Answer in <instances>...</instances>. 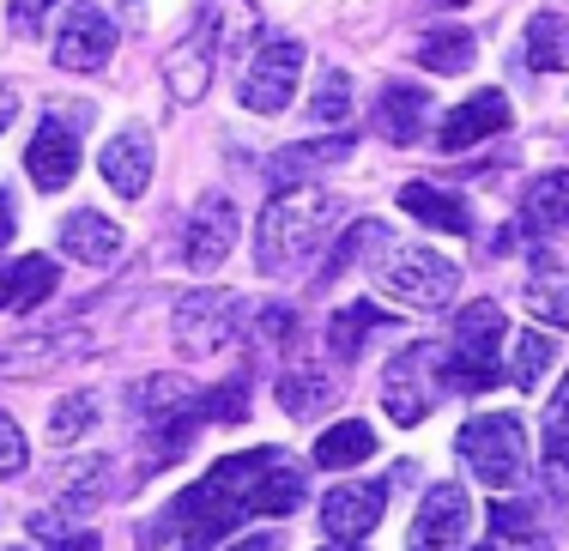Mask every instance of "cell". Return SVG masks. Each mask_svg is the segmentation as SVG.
<instances>
[{"label":"cell","mask_w":569,"mask_h":551,"mask_svg":"<svg viewBox=\"0 0 569 551\" xmlns=\"http://www.w3.org/2000/svg\"><path fill=\"white\" fill-rule=\"evenodd\" d=\"M284 461L279 449H249V454H224L212 473H200L176 503L158 515V528L140 533V551H152L158 540H182V545H200L207 551L212 540H224L242 515H249V497L267 473Z\"/></svg>","instance_id":"cell-1"},{"label":"cell","mask_w":569,"mask_h":551,"mask_svg":"<svg viewBox=\"0 0 569 551\" xmlns=\"http://www.w3.org/2000/svg\"><path fill=\"white\" fill-rule=\"evenodd\" d=\"M249 321H254V340L261 345H291L297 309L291 303H261V309H249Z\"/></svg>","instance_id":"cell-41"},{"label":"cell","mask_w":569,"mask_h":551,"mask_svg":"<svg viewBox=\"0 0 569 551\" xmlns=\"http://www.w3.org/2000/svg\"><path fill=\"white\" fill-rule=\"evenodd\" d=\"M249 37H254V7H242V0H200L188 37L164 56L170 98L176 103H200L207 86H212V67H219L224 56H237Z\"/></svg>","instance_id":"cell-2"},{"label":"cell","mask_w":569,"mask_h":551,"mask_svg":"<svg viewBox=\"0 0 569 551\" xmlns=\"http://www.w3.org/2000/svg\"><path fill=\"white\" fill-rule=\"evenodd\" d=\"M24 528H31V540H43L49 551H103V545H98V533H91V528H67L56 509H37V515L24 521Z\"/></svg>","instance_id":"cell-38"},{"label":"cell","mask_w":569,"mask_h":551,"mask_svg":"<svg viewBox=\"0 0 569 551\" xmlns=\"http://www.w3.org/2000/svg\"><path fill=\"white\" fill-rule=\"evenodd\" d=\"M61 254H73V261H86V267H110L121 254V224L103 219V212H91V207L67 212L61 219Z\"/></svg>","instance_id":"cell-23"},{"label":"cell","mask_w":569,"mask_h":551,"mask_svg":"<svg viewBox=\"0 0 569 551\" xmlns=\"http://www.w3.org/2000/svg\"><path fill=\"white\" fill-rule=\"evenodd\" d=\"M376 328H388V315H382L376 303H346V309H333V321H328V352L340 358V364H351Z\"/></svg>","instance_id":"cell-29"},{"label":"cell","mask_w":569,"mask_h":551,"mask_svg":"<svg viewBox=\"0 0 569 551\" xmlns=\"http://www.w3.org/2000/svg\"><path fill=\"white\" fill-rule=\"evenodd\" d=\"M273 394H279V407L291 412V419H316V412H328V407H333V394H340V382H333L328 370L303 364V370H284Z\"/></svg>","instance_id":"cell-25"},{"label":"cell","mask_w":569,"mask_h":551,"mask_svg":"<svg viewBox=\"0 0 569 551\" xmlns=\"http://www.w3.org/2000/svg\"><path fill=\"white\" fill-rule=\"evenodd\" d=\"M12 237H19V219H12V200L0 194V243H12Z\"/></svg>","instance_id":"cell-45"},{"label":"cell","mask_w":569,"mask_h":551,"mask_svg":"<svg viewBox=\"0 0 569 551\" xmlns=\"http://www.w3.org/2000/svg\"><path fill=\"white\" fill-rule=\"evenodd\" d=\"M24 170H31V182L43 188V194H56V188L73 182L79 177V140H73V128L49 116V122L31 133V146H24Z\"/></svg>","instance_id":"cell-17"},{"label":"cell","mask_w":569,"mask_h":551,"mask_svg":"<svg viewBox=\"0 0 569 551\" xmlns=\"http://www.w3.org/2000/svg\"><path fill=\"white\" fill-rule=\"evenodd\" d=\"M303 491H309V479L297 473V461H279L273 473L254 485V497H249V515H267V521H284L297 503H303Z\"/></svg>","instance_id":"cell-32"},{"label":"cell","mask_w":569,"mask_h":551,"mask_svg":"<svg viewBox=\"0 0 569 551\" xmlns=\"http://www.w3.org/2000/svg\"><path fill=\"white\" fill-rule=\"evenodd\" d=\"M12 116H19V98H12V91H0V133H7Z\"/></svg>","instance_id":"cell-46"},{"label":"cell","mask_w":569,"mask_h":551,"mask_svg":"<svg viewBox=\"0 0 569 551\" xmlns=\"http://www.w3.org/2000/svg\"><path fill=\"white\" fill-rule=\"evenodd\" d=\"M333 219H340V200L321 182L279 188L261 212V231H254V261H261V273H297L309 254L328 243Z\"/></svg>","instance_id":"cell-3"},{"label":"cell","mask_w":569,"mask_h":551,"mask_svg":"<svg viewBox=\"0 0 569 551\" xmlns=\"http://www.w3.org/2000/svg\"><path fill=\"white\" fill-rule=\"evenodd\" d=\"M376 128H382L395 146L425 140V128H430V86H406V79L382 86V98H376Z\"/></svg>","instance_id":"cell-20"},{"label":"cell","mask_w":569,"mask_h":551,"mask_svg":"<svg viewBox=\"0 0 569 551\" xmlns=\"http://www.w3.org/2000/svg\"><path fill=\"white\" fill-rule=\"evenodd\" d=\"M321 551H363V545H351V540H328Z\"/></svg>","instance_id":"cell-48"},{"label":"cell","mask_w":569,"mask_h":551,"mask_svg":"<svg viewBox=\"0 0 569 551\" xmlns=\"http://www.w3.org/2000/svg\"><path fill=\"white\" fill-rule=\"evenodd\" d=\"M98 424V394H61L56 412H49V437L56 442H79Z\"/></svg>","instance_id":"cell-39"},{"label":"cell","mask_w":569,"mask_h":551,"mask_svg":"<svg viewBox=\"0 0 569 551\" xmlns=\"http://www.w3.org/2000/svg\"><path fill=\"white\" fill-rule=\"evenodd\" d=\"M388 479H351V485H333L321 497V528H328V540H351L358 545L363 533L382 528V509H388Z\"/></svg>","instance_id":"cell-13"},{"label":"cell","mask_w":569,"mask_h":551,"mask_svg":"<svg viewBox=\"0 0 569 551\" xmlns=\"http://www.w3.org/2000/svg\"><path fill=\"white\" fill-rule=\"evenodd\" d=\"M491 545L497 551H551L546 528L527 503H491Z\"/></svg>","instance_id":"cell-31"},{"label":"cell","mask_w":569,"mask_h":551,"mask_svg":"<svg viewBox=\"0 0 569 551\" xmlns=\"http://www.w3.org/2000/svg\"><path fill=\"white\" fill-rule=\"evenodd\" d=\"M521 224H527V237H533V249L539 243H558V237L569 231V177H533L527 182V200H521Z\"/></svg>","instance_id":"cell-22"},{"label":"cell","mask_w":569,"mask_h":551,"mask_svg":"<svg viewBox=\"0 0 569 551\" xmlns=\"http://www.w3.org/2000/svg\"><path fill=\"white\" fill-rule=\"evenodd\" d=\"M400 207L412 212L418 224H430V231L472 237V207L455 194V188H442V182H406L400 188Z\"/></svg>","instance_id":"cell-24"},{"label":"cell","mask_w":569,"mask_h":551,"mask_svg":"<svg viewBox=\"0 0 569 551\" xmlns=\"http://www.w3.org/2000/svg\"><path fill=\"white\" fill-rule=\"evenodd\" d=\"M24 461H31V449H24V430L0 412V479H19Z\"/></svg>","instance_id":"cell-42"},{"label":"cell","mask_w":569,"mask_h":551,"mask_svg":"<svg viewBox=\"0 0 569 551\" xmlns=\"http://www.w3.org/2000/svg\"><path fill=\"white\" fill-rule=\"evenodd\" d=\"M297 79H303V43L297 37H267L261 56L249 61V73L237 79V103L254 116H279L297 98Z\"/></svg>","instance_id":"cell-8"},{"label":"cell","mask_w":569,"mask_h":551,"mask_svg":"<svg viewBox=\"0 0 569 551\" xmlns=\"http://www.w3.org/2000/svg\"><path fill=\"white\" fill-rule=\"evenodd\" d=\"M182 551H200V545H182Z\"/></svg>","instance_id":"cell-50"},{"label":"cell","mask_w":569,"mask_h":551,"mask_svg":"<svg viewBox=\"0 0 569 551\" xmlns=\"http://www.w3.org/2000/svg\"><path fill=\"white\" fill-rule=\"evenodd\" d=\"M188 412H194V424H237V419H249V382L230 375V382H219V388H200V394L188 400Z\"/></svg>","instance_id":"cell-36"},{"label":"cell","mask_w":569,"mask_h":551,"mask_svg":"<svg viewBox=\"0 0 569 551\" xmlns=\"http://www.w3.org/2000/svg\"><path fill=\"white\" fill-rule=\"evenodd\" d=\"M188 400H194L188 375H146L140 388H128V407H133V419H140V430L158 424V419H176Z\"/></svg>","instance_id":"cell-27"},{"label":"cell","mask_w":569,"mask_h":551,"mask_svg":"<svg viewBox=\"0 0 569 551\" xmlns=\"http://www.w3.org/2000/svg\"><path fill=\"white\" fill-rule=\"evenodd\" d=\"M370 454H376V430L363 419H340L333 430H321V437H316V467H333V473L363 467Z\"/></svg>","instance_id":"cell-26"},{"label":"cell","mask_w":569,"mask_h":551,"mask_svg":"<svg viewBox=\"0 0 569 551\" xmlns=\"http://www.w3.org/2000/svg\"><path fill=\"white\" fill-rule=\"evenodd\" d=\"M437 352H430L425 340L418 345H400L395 358H388V370H382V412L395 424H418L430 407H437Z\"/></svg>","instance_id":"cell-9"},{"label":"cell","mask_w":569,"mask_h":551,"mask_svg":"<svg viewBox=\"0 0 569 551\" xmlns=\"http://www.w3.org/2000/svg\"><path fill=\"white\" fill-rule=\"evenodd\" d=\"M479 551H497V545H491V540H485V545H479Z\"/></svg>","instance_id":"cell-49"},{"label":"cell","mask_w":569,"mask_h":551,"mask_svg":"<svg viewBox=\"0 0 569 551\" xmlns=\"http://www.w3.org/2000/svg\"><path fill=\"white\" fill-rule=\"evenodd\" d=\"M551 364H558V340H551V333H533V328H527L521 340H515V358H509L503 375H509L515 388H521V394H533V388L546 382Z\"/></svg>","instance_id":"cell-35"},{"label":"cell","mask_w":569,"mask_h":551,"mask_svg":"<svg viewBox=\"0 0 569 551\" xmlns=\"http://www.w3.org/2000/svg\"><path fill=\"white\" fill-rule=\"evenodd\" d=\"M418 61L430 67V73H467L472 61H479V37L449 24V31H430L425 43H418Z\"/></svg>","instance_id":"cell-34"},{"label":"cell","mask_w":569,"mask_h":551,"mask_svg":"<svg viewBox=\"0 0 569 551\" xmlns=\"http://www.w3.org/2000/svg\"><path fill=\"white\" fill-rule=\"evenodd\" d=\"M376 243H388V224H376V219H358V224H351V231L340 237V249H333L328 261H321V285H333V279H340L346 267L358 261L363 249H376Z\"/></svg>","instance_id":"cell-37"},{"label":"cell","mask_w":569,"mask_h":551,"mask_svg":"<svg viewBox=\"0 0 569 551\" xmlns=\"http://www.w3.org/2000/svg\"><path fill=\"white\" fill-rule=\"evenodd\" d=\"M56 7V0H12V31L19 37H31L37 24H43V12Z\"/></svg>","instance_id":"cell-43"},{"label":"cell","mask_w":569,"mask_h":551,"mask_svg":"<svg viewBox=\"0 0 569 551\" xmlns=\"http://www.w3.org/2000/svg\"><path fill=\"white\" fill-rule=\"evenodd\" d=\"M546 479L558 491H569V375L558 382V394H551V407H546Z\"/></svg>","instance_id":"cell-33"},{"label":"cell","mask_w":569,"mask_h":551,"mask_svg":"<svg viewBox=\"0 0 569 551\" xmlns=\"http://www.w3.org/2000/svg\"><path fill=\"white\" fill-rule=\"evenodd\" d=\"M497 345H503V309H497L491 298L467 303L455 315L449 328V358H442V375H449V388H460V394H485V388L503 382V370H497Z\"/></svg>","instance_id":"cell-5"},{"label":"cell","mask_w":569,"mask_h":551,"mask_svg":"<svg viewBox=\"0 0 569 551\" xmlns=\"http://www.w3.org/2000/svg\"><path fill=\"white\" fill-rule=\"evenodd\" d=\"M61 267L49 254H24V261L0 267V315H37L49 298H56Z\"/></svg>","instance_id":"cell-18"},{"label":"cell","mask_w":569,"mask_h":551,"mask_svg":"<svg viewBox=\"0 0 569 551\" xmlns=\"http://www.w3.org/2000/svg\"><path fill=\"white\" fill-rule=\"evenodd\" d=\"M230 249H237V200H230L224 188H207L200 207L188 212L182 261H188V273H212V267H224Z\"/></svg>","instance_id":"cell-10"},{"label":"cell","mask_w":569,"mask_h":551,"mask_svg":"<svg viewBox=\"0 0 569 551\" xmlns=\"http://www.w3.org/2000/svg\"><path fill=\"white\" fill-rule=\"evenodd\" d=\"M79 352H86V333L79 328H31V333H19L12 345H0V375L31 382V375L61 370L67 358H79Z\"/></svg>","instance_id":"cell-15"},{"label":"cell","mask_w":569,"mask_h":551,"mask_svg":"<svg viewBox=\"0 0 569 551\" xmlns=\"http://www.w3.org/2000/svg\"><path fill=\"white\" fill-rule=\"evenodd\" d=\"M370 285L400 309H442L460 291V267L437 249L406 243V249H388V261L370 267Z\"/></svg>","instance_id":"cell-6"},{"label":"cell","mask_w":569,"mask_h":551,"mask_svg":"<svg viewBox=\"0 0 569 551\" xmlns=\"http://www.w3.org/2000/svg\"><path fill=\"white\" fill-rule=\"evenodd\" d=\"M351 116V79L340 73V67H328L316 86V98H309V122H346Z\"/></svg>","instance_id":"cell-40"},{"label":"cell","mask_w":569,"mask_h":551,"mask_svg":"<svg viewBox=\"0 0 569 551\" xmlns=\"http://www.w3.org/2000/svg\"><path fill=\"white\" fill-rule=\"evenodd\" d=\"M103 473H110V461L103 454H91V461H79V467H67V485H61V497H56V515L61 521H86L91 509L103 503Z\"/></svg>","instance_id":"cell-28"},{"label":"cell","mask_w":569,"mask_h":551,"mask_svg":"<svg viewBox=\"0 0 569 551\" xmlns=\"http://www.w3.org/2000/svg\"><path fill=\"white\" fill-rule=\"evenodd\" d=\"M509 98L497 86H479L460 110L442 116V128H437V146L442 152H472V146H485V140H497V133H509Z\"/></svg>","instance_id":"cell-14"},{"label":"cell","mask_w":569,"mask_h":551,"mask_svg":"<svg viewBox=\"0 0 569 551\" xmlns=\"http://www.w3.org/2000/svg\"><path fill=\"white\" fill-rule=\"evenodd\" d=\"M527 67L533 73H563L569 67V24L558 19V12H533L527 19Z\"/></svg>","instance_id":"cell-30"},{"label":"cell","mask_w":569,"mask_h":551,"mask_svg":"<svg viewBox=\"0 0 569 551\" xmlns=\"http://www.w3.org/2000/svg\"><path fill=\"white\" fill-rule=\"evenodd\" d=\"M121 12H128V24H140L146 19V0H121Z\"/></svg>","instance_id":"cell-47"},{"label":"cell","mask_w":569,"mask_h":551,"mask_svg":"<svg viewBox=\"0 0 569 551\" xmlns=\"http://www.w3.org/2000/svg\"><path fill=\"white\" fill-rule=\"evenodd\" d=\"M472 533V497L460 485H430L425 503H418V521L406 533L412 551H460Z\"/></svg>","instance_id":"cell-12"},{"label":"cell","mask_w":569,"mask_h":551,"mask_svg":"<svg viewBox=\"0 0 569 551\" xmlns=\"http://www.w3.org/2000/svg\"><path fill=\"white\" fill-rule=\"evenodd\" d=\"M351 152V140L346 133H321V140H297V146H284V152L267 158V177H273L279 188H303L309 177H321V170H333L340 158Z\"/></svg>","instance_id":"cell-21"},{"label":"cell","mask_w":569,"mask_h":551,"mask_svg":"<svg viewBox=\"0 0 569 551\" xmlns=\"http://www.w3.org/2000/svg\"><path fill=\"white\" fill-rule=\"evenodd\" d=\"M176 352L188 358H212L224 345L242 340V321H249V303L237 291H219V285H200L188 298H176Z\"/></svg>","instance_id":"cell-7"},{"label":"cell","mask_w":569,"mask_h":551,"mask_svg":"<svg viewBox=\"0 0 569 551\" xmlns=\"http://www.w3.org/2000/svg\"><path fill=\"white\" fill-rule=\"evenodd\" d=\"M152 164H158V152H152V133L146 128H121L98 158L103 182H110L121 200H140L146 188H152Z\"/></svg>","instance_id":"cell-16"},{"label":"cell","mask_w":569,"mask_h":551,"mask_svg":"<svg viewBox=\"0 0 569 551\" xmlns=\"http://www.w3.org/2000/svg\"><path fill=\"white\" fill-rule=\"evenodd\" d=\"M110 56H116V19L103 7H91V0H73L61 31H56V67H67V73H98Z\"/></svg>","instance_id":"cell-11"},{"label":"cell","mask_w":569,"mask_h":551,"mask_svg":"<svg viewBox=\"0 0 569 551\" xmlns=\"http://www.w3.org/2000/svg\"><path fill=\"white\" fill-rule=\"evenodd\" d=\"M230 551H284V540L279 533H254V540H237Z\"/></svg>","instance_id":"cell-44"},{"label":"cell","mask_w":569,"mask_h":551,"mask_svg":"<svg viewBox=\"0 0 569 551\" xmlns=\"http://www.w3.org/2000/svg\"><path fill=\"white\" fill-rule=\"evenodd\" d=\"M527 309L551 328H569V254H551V243L533 249V273H527Z\"/></svg>","instance_id":"cell-19"},{"label":"cell","mask_w":569,"mask_h":551,"mask_svg":"<svg viewBox=\"0 0 569 551\" xmlns=\"http://www.w3.org/2000/svg\"><path fill=\"white\" fill-rule=\"evenodd\" d=\"M455 454L485 491H515L527 479V430L515 412H479L472 424H460Z\"/></svg>","instance_id":"cell-4"}]
</instances>
